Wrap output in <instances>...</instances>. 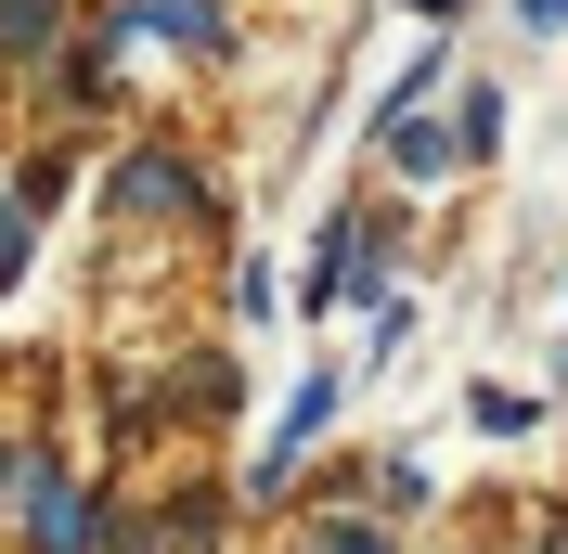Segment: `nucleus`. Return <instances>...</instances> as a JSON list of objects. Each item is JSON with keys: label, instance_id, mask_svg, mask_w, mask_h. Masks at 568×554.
<instances>
[{"label": "nucleus", "instance_id": "nucleus-1", "mask_svg": "<svg viewBox=\"0 0 568 554\" xmlns=\"http://www.w3.org/2000/svg\"><path fill=\"white\" fill-rule=\"evenodd\" d=\"M27 542H39V554H91V503H78L65 478H39V503H27Z\"/></svg>", "mask_w": 568, "mask_h": 554}, {"label": "nucleus", "instance_id": "nucleus-2", "mask_svg": "<svg viewBox=\"0 0 568 554\" xmlns=\"http://www.w3.org/2000/svg\"><path fill=\"white\" fill-rule=\"evenodd\" d=\"M116 194H130V207H194V168H181V155H130V181H116Z\"/></svg>", "mask_w": 568, "mask_h": 554}, {"label": "nucleus", "instance_id": "nucleus-3", "mask_svg": "<svg viewBox=\"0 0 568 554\" xmlns=\"http://www.w3.org/2000/svg\"><path fill=\"white\" fill-rule=\"evenodd\" d=\"M130 27H155V39H220V0H142Z\"/></svg>", "mask_w": 568, "mask_h": 554}, {"label": "nucleus", "instance_id": "nucleus-4", "mask_svg": "<svg viewBox=\"0 0 568 554\" xmlns=\"http://www.w3.org/2000/svg\"><path fill=\"white\" fill-rule=\"evenodd\" d=\"M13 271H27V207H0V297H13Z\"/></svg>", "mask_w": 568, "mask_h": 554}, {"label": "nucleus", "instance_id": "nucleus-5", "mask_svg": "<svg viewBox=\"0 0 568 554\" xmlns=\"http://www.w3.org/2000/svg\"><path fill=\"white\" fill-rule=\"evenodd\" d=\"M323 554H388V542H375V529H323Z\"/></svg>", "mask_w": 568, "mask_h": 554}, {"label": "nucleus", "instance_id": "nucleus-6", "mask_svg": "<svg viewBox=\"0 0 568 554\" xmlns=\"http://www.w3.org/2000/svg\"><path fill=\"white\" fill-rule=\"evenodd\" d=\"M426 13H453V0H426Z\"/></svg>", "mask_w": 568, "mask_h": 554}]
</instances>
